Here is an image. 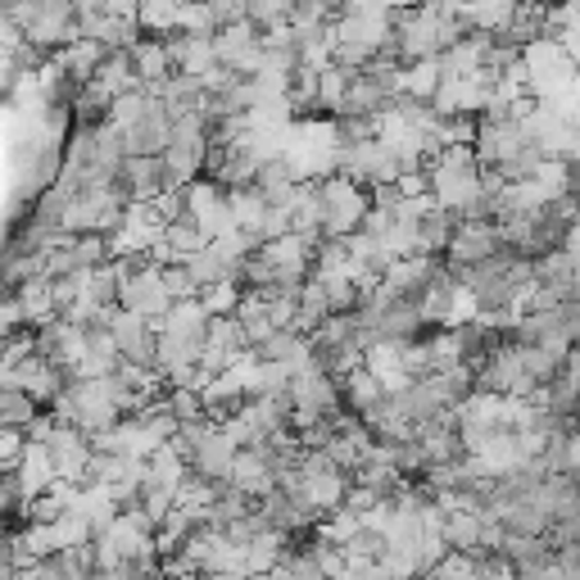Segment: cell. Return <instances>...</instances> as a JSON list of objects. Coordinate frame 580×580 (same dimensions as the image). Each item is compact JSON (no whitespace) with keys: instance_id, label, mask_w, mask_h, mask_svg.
Wrapping results in <instances>:
<instances>
[{"instance_id":"obj_9","label":"cell","mask_w":580,"mask_h":580,"mask_svg":"<svg viewBox=\"0 0 580 580\" xmlns=\"http://www.w3.org/2000/svg\"><path fill=\"white\" fill-rule=\"evenodd\" d=\"M55 481H59V476H55V463H50V449L27 440V449H23V458H19V467H14L19 499H23V504H33V499L50 495V490H55Z\"/></svg>"},{"instance_id":"obj_18","label":"cell","mask_w":580,"mask_h":580,"mask_svg":"<svg viewBox=\"0 0 580 580\" xmlns=\"http://www.w3.org/2000/svg\"><path fill=\"white\" fill-rule=\"evenodd\" d=\"M240 299H246V291H240L236 282H218V286L200 291V304H204V309H209V318H236Z\"/></svg>"},{"instance_id":"obj_22","label":"cell","mask_w":580,"mask_h":580,"mask_svg":"<svg viewBox=\"0 0 580 580\" xmlns=\"http://www.w3.org/2000/svg\"><path fill=\"white\" fill-rule=\"evenodd\" d=\"M23 517H27L33 526H55L59 517H69V504L50 490V495H42V499H33V504H23Z\"/></svg>"},{"instance_id":"obj_10","label":"cell","mask_w":580,"mask_h":580,"mask_svg":"<svg viewBox=\"0 0 580 580\" xmlns=\"http://www.w3.org/2000/svg\"><path fill=\"white\" fill-rule=\"evenodd\" d=\"M236 445H232V436L223 431V426H213V431L204 436V445L191 453V476H200V481H209V485H223L227 476H232V463H236Z\"/></svg>"},{"instance_id":"obj_14","label":"cell","mask_w":580,"mask_h":580,"mask_svg":"<svg viewBox=\"0 0 580 580\" xmlns=\"http://www.w3.org/2000/svg\"><path fill=\"white\" fill-rule=\"evenodd\" d=\"M453 295H458V282H453V272L440 263L436 268V277L426 282V291L417 295V309H422V322L426 327H449V313H453Z\"/></svg>"},{"instance_id":"obj_17","label":"cell","mask_w":580,"mask_h":580,"mask_svg":"<svg viewBox=\"0 0 580 580\" xmlns=\"http://www.w3.org/2000/svg\"><path fill=\"white\" fill-rule=\"evenodd\" d=\"M445 544L449 554H481V517L476 512H445Z\"/></svg>"},{"instance_id":"obj_2","label":"cell","mask_w":580,"mask_h":580,"mask_svg":"<svg viewBox=\"0 0 580 580\" xmlns=\"http://www.w3.org/2000/svg\"><path fill=\"white\" fill-rule=\"evenodd\" d=\"M522 73H526V96L535 105H558L580 78V69L567 59L558 37H540L522 46Z\"/></svg>"},{"instance_id":"obj_5","label":"cell","mask_w":580,"mask_h":580,"mask_svg":"<svg viewBox=\"0 0 580 580\" xmlns=\"http://www.w3.org/2000/svg\"><path fill=\"white\" fill-rule=\"evenodd\" d=\"M504 250L508 246H504L499 223H458L449 250H445V263H453V268H481V263L499 259Z\"/></svg>"},{"instance_id":"obj_25","label":"cell","mask_w":580,"mask_h":580,"mask_svg":"<svg viewBox=\"0 0 580 580\" xmlns=\"http://www.w3.org/2000/svg\"><path fill=\"white\" fill-rule=\"evenodd\" d=\"M417 580H440V576H436V571H422V576H417Z\"/></svg>"},{"instance_id":"obj_23","label":"cell","mask_w":580,"mask_h":580,"mask_svg":"<svg viewBox=\"0 0 580 580\" xmlns=\"http://www.w3.org/2000/svg\"><path fill=\"white\" fill-rule=\"evenodd\" d=\"M563 250L576 259V268H580V218L571 223V232H567V240H563Z\"/></svg>"},{"instance_id":"obj_6","label":"cell","mask_w":580,"mask_h":580,"mask_svg":"<svg viewBox=\"0 0 580 580\" xmlns=\"http://www.w3.org/2000/svg\"><path fill=\"white\" fill-rule=\"evenodd\" d=\"M118 309H123V313H137V318H145V322L168 318L173 299H168V291H164V282H159V268H155V263H150L145 272H137L132 282L118 286Z\"/></svg>"},{"instance_id":"obj_15","label":"cell","mask_w":580,"mask_h":580,"mask_svg":"<svg viewBox=\"0 0 580 580\" xmlns=\"http://www.w3.org/2000/svg\"><path fill=\"white\" fill-rule=\"evenodd\" d=\"M453 227H458L453 213L431 209V213H426V218L417 223V255H422V259H440V255L449 250V240H453Z\"/></svg>"},{"instance_id":"obj_21","label":"cell","mask_w":580,"mask_h":580,"mask_svg":"<svg viewBox=\"0 0 580 580\" xmlns=\"http://www.w3.org/2000/svg\"><path fill=\"white\" fill-rule=\"evenodd\" d=\"M576 277V259L567 250H548L535 259V282H571Z\"/></svg>"},{"instance_id":"obj_12","label":"cell","mask_w":580,"mask_h":580,"mask_svg":"<svg viewBox=\"0 0 580 580\" xmlns=\"http://www.w3.org/2000/svg\"><path fill=\"white\" fill-rule=\"evenodd\" d=\"M227 485H232V490H240V495H250V499L259 504V499H268L272 490H277V476H272L268 458H263L259 449H246V453H236Z\"/></svg>"},{"instance_id":"obj_16","label":"cell","mask_w":580,"mask_h":580,"mask_svg":"<svg viewBox=\"0 0 580 580\" xmlns=\"http://www.w3.org/2000/svg\"><path fill=\"white\" fill-rule=\"evenodd\" d=\"M440 86H445V64H440V59H417V64H404V96L431 105Z\"/></svg>"},{"instance_id":"obj_19","label":"cell","mask_w":580,"mask_h":580,"mask_svg":"<svg viewBox=\"0 0 580 580\" xmlns=\"http://www.w3.org/2000/svg\"><path fill=\"white\" fill-rule=\"evenodd\" d=\"M350 78L354 73H345V69H322V78H318V109H331V114H341V105H345V91H350Z\"/></svg>"},{"instance_id":"obj_13","label":"cell","mask_w":580,"mask_h":580,"mask_svg":"<svg viewBox=\"0 0 580 580\" xmlns=\"http://www.w3.org/2000/svg\"><path fill=\"white\" fill-rule=\"evenodd\" d=\"M132 69H137V82L155 96V91L173 78V59H168V46H164V37H141L132 50Z\"/></svg>"},{"instance_id":"obj_11","label":"cell","mask_w":580,"mask_h":580,"mask_svg":"<svg viewBox=\"0 0 580 580\" xmlns=\"http://www.w3.org/2000/svg\"><path fill=\"white\" fill-rule=\"evenodd\" d=\"M168 46V59H173V73L181 78H204L213 64H218V55H213V37H191V33H173L164 37Z\"/></svg>"},{"instance_id":"obj_1","label":"cell","mask_w":580,"mask_h":580,"mask_svg":"<svg viewBox=\"0 0 580 580\" xmlns=\"http://www.w3.org/2000/svg\"><path fill=\"white\" fill-rule=\"evenodd\" d=\"M426 177H431V200L436 209L453 213V218H463V213L481 200V164H476V150L458 145V150H445L440 159H431L422 168Z\"/></svg>"},{"instance_id":"obj_8","label":"cell","mask_w":580,"mask_h":580,"mask_svg":"<svg viewBox=\"0 0 580 580\" xmlns=\"http://www.w3.org/2000/svg\"><path fill=\"white\" fill-rule=\"evenodd\" d=\"M114 345H118V358L123 363H137V368H155V350H159V335H155V327H150L145 318H137V313H123L118 309V318H114Z\"/></svg>"},{"instance_id":"obj_3","label":"cell","mask_w":580,"mask_h":580,"mask_svg":"<svg viewBox=\"0 0 580 580\" xmlns=\"http://www.w3.org/2000/svg\"><path fill=\"white\" fill-rule=\"evenodd\" d=\"M318 191H322V240H350L363 232V218H368V209H372V196L354 187L350 177H322L318 181Z\"/></svg>"},{"instance_id":"obj_4","label":"cell","mask_w":580,"mask_h":580,"mask_svg":"<svg viewBox=\"0 0 580 580\" xmlns=\"http://www.w3.org/2000/svg\"><path fill=\"white\" fill-rule=\"evenodd\" d=\"M508 341L512 345H540V350H554L567 358L571 350H580V304H563V309L517 318Z\"/></svg>"},{"instance_id":"obj_20","label":"cell","mask_w":580,"mask_h":580,"mask_svg":"<svg viewBox=\"0 0 580 580\" xmlns=\"http://www.w3.org/2000/svg\"><path fill=\"white\" fill-rule=\"evenodd\" d=\"M159 282H164V291H168L173 304H181V299H200V286H196V277H191V268H187V263L159 268Z\"/></svg>"},{"instance_id":"obj_24","label":"cell","mask_w":580,"mask_h":580,"mask_svg":"<svg viewBox=\"0 0 580 580\" xmlns=\"http://www.w3.org/2000/svg\"><path fill=\"white\" fill-rule=\"evenodd\" d=\"M567 196L580 204V164H571V187H567Z\"/></svg>"},{"instance_id":"obj_7","label":"cell","mask_w":580,"mask_h":580,"mask_svg":"<svg viewBox=\"0 0 580 580\" xmlns=\"http://www.w3.org/2000/svg\"><path fill=\"white\" fill-rule=\"evenodd\" d=\"M213 55L218 64L240 73V78H259V64H263V50H259V33L250 23H236V27H223L213 33Z\"/></svg>"}]
</instances>
